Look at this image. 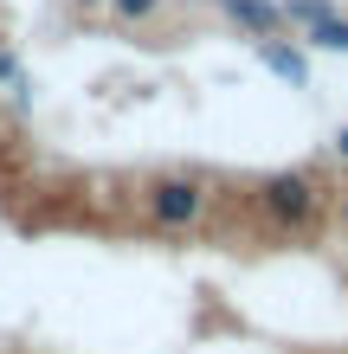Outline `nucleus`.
I'll return each instance as SVG.
<instances>
[{
	"instance_id": "nucleus-6",
	"label": "nucleus",
	"mask_w": 348,
	"mask_h": 354,
	"mask_svg": "<svg viewBox=\"0 0 348 354\" xmlns=\"http://www.w3.org/2000/svg\"><path fill=\"white\" fill-rule=\"evenodd\" d=\"M336 13H342L336 0H284V26H303V32L322 26V19H336Z\"/></svg>"
},
{
	"instance_id": "nucleus-9",
	"label": "nucleus",
	"mask_w": 348,
	"mask_h": 354,
	"mask_svg": "<svg viewBox=\"0 0 348 354\" xmlns=\"http://www.w3.org/2000/svg\"><path fill=\"white\" fill-rule=\"evenodd\" d=\"M329 149H336V161H348V122H342V129L329 136Z\"/></svg>"
},
{
	"instance_id": "nucleus-1",
	"label": "nucleus",
	"mask_w": 348,
	"mask_h": 354,
	"mask_svg": "<svg viewBox=\"0 0 348 354\" xmlns=\"http://www.w3.org/2000/svg\"><path fill=\"white\" fill-rule=\"evenodd\" d=\"M258 206H264V219H271V225L303 232V225H316V213H322V187L303 174V168H284V174H264L258 180Z\"/></svg>"
},
{
	"instance_id": "nucleus-8",
	"label": "nucleus",
	"mask_w": 348,
	"mask_h": 354,
	"mask_svg": "<svg viewBox=\"0 0 348 354\" xmlns=\"http://www.w3.org/2000/svg\"><path fill=\"white\" fill-rule=\"evenodd\" d=\"M0 77H7V84H13V91H19V97H33V91H26V84H19V65H13V52H0Z\"/></svg>"
},
{
	"instance_id": "nucleus-5",
	"label": "nucleus",
	"mask_w": 348,
	"mask_h": 354,
	"mask_svg": "<svg viewBox=\"0 0 348 354\" xmlns=\"http://www.w3.org/2000/svg\"><path fill=\"white\" fill-rule=\"evenodd\" d=\"M303 46H310V52H336V58H348V13H336V19H322V26H310V32H303Z\"/></svg>"
},
{
	"instance_id": "nucleus-7",
	"label": "nucleus",
	"mask_w": 348,
	"mask_h": 354,
	"mask_svg": "<svg viewBox=\"0 0 348 354\" xmlns=\"http://www.w3.org/2000/svg\"><path fill=\"white\" fill-rule=\"evenodd\" d=\"M110 13H116V19H129V26H142V19H155V13H161V0H110Z\"/></svg>"
},
{
	"instance_id": "nucleus-2",
	"label": "nucleus",
	"mask_w": 348,
	"mask_h": 354,
	"mask_svg": "<svg viewBox=\"0 0 348 354\" xmlns=\"http://www.w3.org/2000/svg\"><path fill=\"white\" fill-rule=\"evenodd\" d=\"M142 206H149L155 225H168V232H187V225L207 213V187H200L194 174H161L142 187Z\"/></svg>"
},
{
	"instance_id": "nucleus-4",
	"label": "nucleus",
	"mask_w": 348,
	"mask_h": 354,
	"mask_svg": "<svg viewBox=\"0 0 348 354\" xmlns=\"http://www.w3.org/2000/svg\"><path fill=\"white\" fill-rule=\"evenodd\" d=\"M258 65L271 71V77H284L291 91H310V52H303V46H284V39H258Z\"/></svg>"
},
{
	"instance_id": "nucleus-3",
	"label": "nucleus",
	"mask_w": 348,
	"mask_h": 354,
	"mask_svg": "<svg viewBox=\"0 0 348 354\" xmlns=\"http://www.w3.org/2000/svg\"><path fill=\"white\" fill-rule=\"evenodd\" d=\"M219 13H226L232 26L252 39V46H258V39H277V32H284V0H219Z\"/></svg>"
}]
</instances>
